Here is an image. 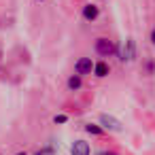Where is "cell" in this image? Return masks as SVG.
Segmentation results:
<instances>
[{
  "label": "cell",
  "mask_w": 155,
  "mask_h": 155,
  "mask_svg": "<svg viewBox=\"0 0 155 155\" xmlns=\"http://www.w3.org/2000/svg\"><path fill=\"white\" fill-rule=\"evenodd\" d=\"M134 58H136V43H134V38H127L119 47V60L125 64V62H134Z\"/></svg>",
  "instance_id": "1"
},
{
  "label": "cell",
  "mask_w": 155,
  "mask_h": 155,
  "mask_svg": "<svg viewBox=\"0 0 155 155\" xmlns=\"http://www.w3.org/2000/svg\"><path fill=\"white\" fill-rule=\"evenodd\" d=\"M96 53H98V55H102V58L113 55V53H115V45H113V41H108V38H104V36H100V38L96 41Z\"/></svg>",
  "instance_id": "2"
},
{
  "label": "cell",
  "mask_w": 155,
  "mask_h": 155,
  "mask_svg": "<svg viewBox=\"0 0 155 155\" xmlns=\"http://www.w3.org/2000/svg\"><path fill=\"white\" fill-rule=\"evenodd\" d=\"M100 125H102V130H110V132H121V130H123L121 121L115 119L113 115H106V113L100 115Z\"/></svg>",
  "instance_id": "3"
},
{
  "label": "cell",
  "mask_w": 155,
  "mask_h": 155,
  "mask_svg": "<svg viewBox=\"0 0 155 155\" xmlns=\"http://www.w3.org/2000/svg\"><path fill=\"white\" fill-rule=\"evenodd\" d=\"M74 72H77L79 77L91 74V72H94V62H91V58H79L77 64H74Z\"/></svg>",
  "instance_id": "4"
},
{
  "label": "cell",
  "mask_w": 155,
  "mask_h": 155,
  "mask_svg": "<svg viewBox=\"0 0 155 155\" xmlns=\"http://www.w3.org/2000/svg\"><path fill=\"white\" fill-rule=\"evenodd\" d=\"M89 153H91V149L85 140H74L70 144V155H89Z\"/></svg>",
  "instance_id": "5"
},
{
  "label": "cell",
  "mask_w": 155,
  "mask_h": 155,
  "mask_svg": "<svg viewBox=\"0 0 155 155\" xmlns=\"http://www.w3.org/2000/svg\"><path fill=\"white\" fill-rule=\"evenodd\" d=\"M98 15H100V9H98L96 5H85V7H83V17H85L87 21H94Z\"/></svg>",
  "instance_id": "6"
},
{
  "label": "cell",
  "mask_w": 155,
  "mask_h": 155,
  "mask_svg": "<svg viewBox=\"0 0 155 155\" xmlns=\"http://www.w3.org/2000/svg\"><path fill=\"white\" fill-rule=\"evenodd\" d=\"M108 72H110V66H108L106 62H98V64H94V74H96L98 79H104Z\"/></svg>",
  "instance_id": "7"
},
{
  "label": "cell",
  "mask_w": 155,
  "mask_h": 155,
  "mask_svg": "<svg viewBox=\"0 0 155 155\" xmlns=\"http://www.w3.org/2000/svg\"><path fill=\"white\" fill-rule=\"evenodd\" d=\"M81 85H83V81H81V77H79V74H72V77L68 79V89H70V91L81 89Z\"/></svg>",
  "instance_id": "8"
},
{
  "label": "cell",
  "mask_w": 155,
  "mask_h": 155,
  "mask_svg": "<svg viewBox=\"0 0 155 155\" xmlns=\"http://www.w3.org/2000/svg\"><path fill=\"white\" fill-rule=\"evenodd\" d=\"M85 132H87V134H91V136H100V134H102L104 130H102L100 125H94V123H87V125H85Z\"/></svg>",
  "instance_id": "9"
},
{
  "label": "cell",
  "mask_w": 155,
  "mask_h": 155,
  "mask_svg": "<svg viewBox=\"0 0 155 155\" xmlns=\"http://www.w3.org/2000/svg\"><path fill=\"white\" fill-rule=\"evenodd\" d=\"M36 155H55V151H53V147H45V149H41Z\"/></svg>",
  "instance_id": "10"
},
{
  "label": "cell",
  "mask_w": 155,
  "mask_h": 155,
  "mask_svg": "<svg viewBox=\"0 0 155 155\" xmlns=\"http://www.w3.org/2000/svg\"><path fill=\"white\" fill-rule=\"evenodd\" d=\"M53 121H55V123H66V121H68V117H66V115H55V117H53Z\"/></svg>",
  "instance_id": "11"
},
{
  "label": "cell",
  "mask_w": 155,
  "mask_h": 155,
  "mask_svg": "<svg viewBox=\"0 0 155 155\" xmlns=\"http://www.w3.org/2000/svg\"><path fill=\"white\" fill-rule=\"evenodd\" d=\"M151 43H153V45H155V30H153V32H151Z\"/></svg>",
  "instance_id": "12"
},
{
  "label": "cell",
  "mask_w": 155,
  "mask_h": 155,
  "mask_svg": "<svg viewBox=\"0 0 155 155\" xmlns=\"http://www.w3.org/2000/svg\"><path fill=\"white\" fill-rule=\"evenodd\" d=\"M98 155H117V153H106V151H102V153H98Z\"/></svg>",
  "instance_id": "13"
},
{
  "label": "cell",
  "mask_w": 155,
  "mask_h": 155,
  "mask_svg": "<svg viewBox=\"0 0 155 155\" xmlns=\"http://www.w3.org/2000/svg\"><path fill=\"white\" fill-rule=\"evenodd\" d=\"M17 155H26V153H17Z\"/></svg>",
  "instance_id": "14"
}]
</instances>
